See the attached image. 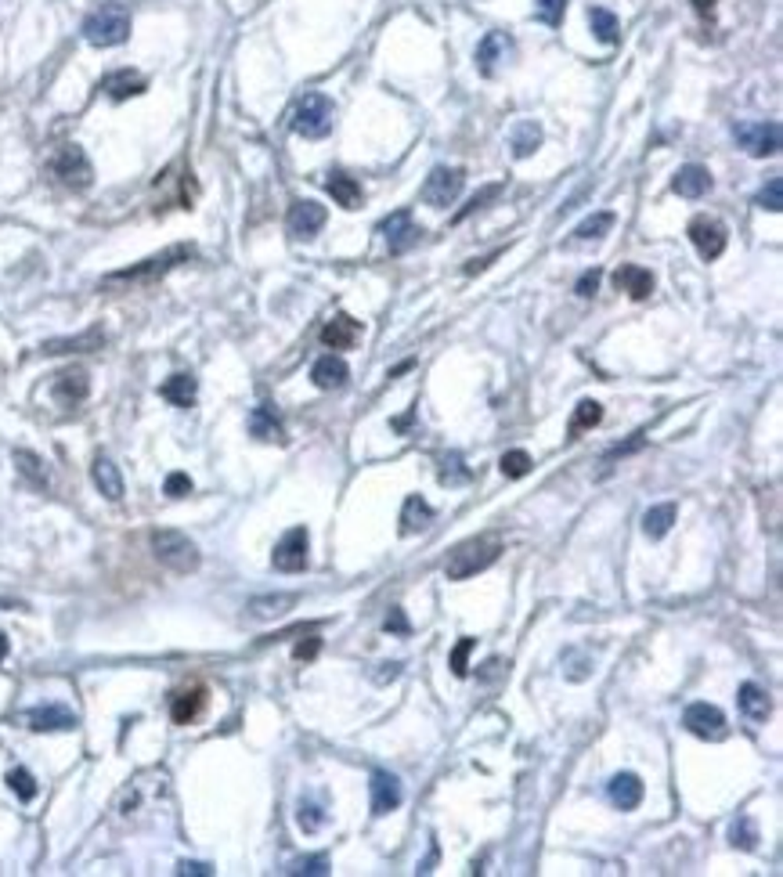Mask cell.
<instances>
[{
  "label": "cell",
  "mask_w": 783,
  "mask_h": 877,
  "mask_svg": "<svg viewBox=\"0 0 783 877\" xmlns=\"http://www.w3.org/2000/svg\"><path fill=\"white\" fill-rule=\"evenodd\" d=\"M672 524H675V506H672V502L654 506V509H646V516H643V531H646L650 538H664V534L672 531Z\"/></svg>",
  "instance_id": "35"
},
{
  "label": "cell",
  "mask_w": 783,
  "mask_h": 877,
  "mask_svg": "<svg viewBox=\"0 0 783 877\" xmlns=\"http://www.w3.org/2000/svg\"><path fill=\"white\" fill-rule=\"evenodd\" d=\"M736 704H740V711H743L751 722H765L769 711H772V701H769V694H765L758 683H743L740 694H736Z\"/></svg>",
  "instance_id": "29"
},
{
  "label": "cell",
  "mask_w": 783,
  "mask_h": 877,
  "mask_svg": "<svg viewBox=\"0 0 783 877\" xmlns=\"http://www.w3.org/2000/svg\"><path fill=\"white\" fill-rule=\"evenodd\" d=\"M33 733H58V729H76V715L62 704H40L26 715Z\"/></svg>",
  "instance_id": "18"
},
{
  "label": "cell",
  "mask_w": 783,
  "mask_h": 877,
  "mask_svg": "<svg viewBox=\"0 0 783 877\" xmlns=\"http://www.w3.org/2000/svg\"><path fill=\"white\" fill-rule=\"evenodd\" d=\"M249 434L256 441H279L286 444V426H282V416L271 408V405H256L253 416H249Z\"/></svg>",
  "instance_id": "23"
},
{
  "label": "cell",
  "mask_w": 783,
  "mask_h": 877,
  "mask_svg": "<svg viewBox=\"0 0 783 877\" xmlns=\"http://www.w3.org/2000/svg\"><path fill=\"white\" fill-rule=\"evenodd\" d=\"M333 123H336V105L325 94H304L297 102V109H293V120H289L293 134L311 138V141L325 138L333 130Z\"/></svg>",
  "instance_id": "4"
},
{
  "label": "cell",
  "mask_w": 783,
  "mask_h": 877,
  "mask_svg": "<svg viewBox=\"0 0 783 877\" xmlns=\"http://www.w3.org/2000/svg\"><path fill=\"white\" fill-rule=\"evenodd\" d=\"M318 650H322V640H318V636H307L304 643L293 647V658H297V661H311V658H318Z\"/></svg>",
  "instance_id": "53"
},
{
  "label": "cell",
  "mask_w": 783,
  "mask_h": 877,
  "mask_svg": "<svg viewBox=\"0 0 783 877\" xmlns=\"http://www.w3.org/2000/svg\"><path fill=\"white\" fill-rule=\"evenodd\" d=\"M102 91H105L112 102H127V98L145 94V91H148V80H145L141 73H134V69H120V73H109V76L102 80Z\"/></svg>",
  "instance_id": "21"
},
{
  "label": "cell",
  "mask_w": 783,
  "mask_h": 877,
  "mask_svg": "<svg viewBox=\"0 0 783 877\" xmlns=\"http://www.w3.org/2000/svg\"><path fill=\"white\" fill-rule=\"evenodd\" d=\"M494 256H502V249H498V253H491V256H480V260H469V264H466V274H476V271H484V267H487V264H491Z\"/></svg>",
  "instance_id": "56"
},
{
  "label": "cell",
  "mask_w": 783,
  "mask_h": 877,
  "mask_svg": "<svg viewBox=\"0 0 783 877\" xmlns=\"http://www.w3.org/2000/svg\"><path fill=\"white\" fill-rule=\"evenodd\" d=\"M672 192L682 195V199H700V195H707V192H711V170L700 166V163H686V166H679V174H675V181H672Z\"/></svg>",
  "instance_id": "19"
},
{
  "label": "cell",
  "mask_w": 783,
  "mask_h": 877,
  "mask_svg": "<svg viewBox=\"0 0 783 877\" xmlns=\"http://www.w3.org/2000/svg\"><path fill=\"white\" fill-rule=\"evenodd\" d=\"M607 798H610L614 809L632 812V809H639V801H643V780H639L636 773H614L610 783H607Z\"/></svg>",
  "instance_id": "16"
},
{
  "label": "cell",
  "mask_w": 783,
  "mask_h": 877,
  "mask_svg": "<svg viewBox=\"0 0 783 877\" xmlns=\"http://www.w3.org/2000/svg\"><path fill=\"white\" fill-rule=\"evenodd\" d=\"M383 629H387V632H397V636H408V632H412V625H408V618H405V611H401V607H390V614H387Z\"/></svg>",
  "instance_id": "52"
},
{
  "label": "cell",
  "mask_w": 783,
  "mask_h": 877,
  "mask_svg": "<svg viewBox=\"0 0 783 877\" xmlns=\"http://www.w3.org/2000/svg\"><path fill=\"white\" fill-rule=\"evenodd\" d=\"M307 549H311L307 527H289V531L282 534V541L275 545V556H271L275 570H282V574H300V570L307 567Z\"/></svg>",
  "instance_id": "9"
},
{
  "label": "cell",
  "mask_w": 783,
  "mask_h": 877,
  "mask_svg": "<svg viewBox=\"0 0 783 877\" xmlns=\"http://www.w3.org/2000/svg\"><path fill=\"white\" fill-rule=\"evenodd\" d=\"M614 228V213L610 210H603V213H592L589 220H582L578 228H574V238L578 242H589V238H603L607 231Z\"/></svg>",
  "instance_id": "39"
},
{
  "label": "cell",
  "mask_w": 783,
  "mask_h": 877,
  "mask_svg": "<svg viewBox=\"0 0 783 877\" xmlns=\"http://www.w3.org/2000/svg\"><path fill=\"white\" fill-rule=\"evenodd\" d=\"M163 491H166L170 498H184V495L191 491V477H188V473H170L166 484H163Z\"/></svg>",
  "instance_id": "49"
},
{
  "label": "cell",
  "mask_w": 783,
  "mask_h": 877,
  "mask_svg": "<svg viewBox=\"0 0 783 877\" xmlns=\"http://www.w3.org/2000/svg\"><path fill=\"white\" fill-rule=\"evenodd\" d=\"M311 380H315V387H318V390H340V387H347L351 369H347V362H343L340 354H325V358H318V362H315Z\"/></svg>",
  "instance_id": "22"
},
{
  "label": "cell",
  "mask_w": 783,
  "mask_h": 877,
  "mask_svg": "<svg viewBox=\"0 0 783 877\" xmlns=\"http://www.w3.org/2000/svg\"><path fill=\"white\" fill-rule=\"evenodd\" d=\"M361 322L358 318H351V315H333L325 326H322V344L329 347V351H351V347H358V340H361Z\"/></svg>",
  "instance_id": "15"
},
{
  "label": "cell",
  "mask_w": 783,
  "mask_h": 877,
  "mask_svg": "<svg viewBox=\"0 0 783 877\" xmlns=\"http://www.w3.org/2000/svg\"><path fill=\"white\" fill-rule=\"evenodd\" d=\"M4 658H8V636L0 632V661H4Z\"/></svg>",
  "instance_id": "58"
},
{
  "label": "cell",
  "mask_w": 783,
  "mask_h": 877,
  "mask_svg": "<svg viewBox=\"0 0 783 877\" xmlns=\"http://www.w3.org/2000/svg\"><path fill=\"white\" fill-rule=\"evenodd\" d=\"M600 419H603V405H600V401H582V405L574 408V416H571V437H578V434L600 426Z\"/></svg>",
  "instance_id": "38"
},
{
  "label": "cell",
  "mask_w": 783,
  "mask_h": 877,
  "mask_svg": "<svg viewBox=\"0 0 783 877\" xmlns=\"http://www.w3.org/2000/svg\"><path fill=\"white\" fill-rule=\"evenodd\" d=\"M729 841L736 845V848H743V852H754L758 848V827H754V819L743 812V816H736L733 823H729Z\"/></svg>",
  "instance_id": "36"
},
{
  "label": "cell",
  "mask_w": 783,
  "mask_h": 877,
  "mask_svg": "<svg viewBox=\"0 0 783 877\" xmlns=\"http://www.w3.org/2000/svg\"><path fill=\"white\" fill-rule=\"evenodd\" d=\"M8 787H12L22 801H33V798H37V780H33V773H26V769H12V773H8Z\"/></svg>",
  "instance_id": "44"
},
{
  "label": "cell",
  "mask_w": 783,
  "mask_h": 877,
  "mask_svg": "<svg viewBox=\"0 0 783 877\" xmlns=\"http://www.w3.org/2000/svg\"><path fill=\"white\" fill-rule=\"evenodd\" d=\"M589 26H592V33H596L600 44H618V40H621V22H618V15L607 12V8H592V12H589Z\"/></svg>",
  "instance_id": "32"
},
{
  "label": "cell",
  "mask_w": 783,
  "mask_h": 877,
  "mask_svg": "<svg viewBox=\"0 0 783 877\" xmlns=\"http://www.w3.org/2000/svg\"><path fill=\"white\" fill-rule=\"evenodd\" d=\"M531 455L524 452V448H512V452H505L502 459H498V470H502V477H509V480H520V477H528L531 473Z\"/></svg>",
  "instance_id": "37"
},
{
  "label": "cell",
  "mask_w": 783,
  "mask_h": 877,
  "mask_svg": "<svg viewBox=\"0 0 783 877\" xmlns=\"http://www.w3.org/2000/svg\"><path fill=\"white\" fill-rule=\"evenodd\" d=\"M177 873H181V877H209L213 866H209V863H188V859H184V863H177Z\"/></svg>",
  "instance_id": "54"
},
{
  "label": "cell",
  "mask_w": 783,
  "mask_h": 877,
  "mask_svg": "<svg viewBox=\"0 0 783 877\" xmlns=\"http://www.w3.org/2000/svg\"><path fill=\"white\" fill-rule=\"evenodd\" d=\"M191 256H195V246H170V249H163V253H156V256H148V260H141L134 267L105 274V285H116V282H156L170 267H177L181 260H191Z\"/></svg>",
  "instance_id": "5"
},
{
  "label": "cell",
  "mask_w": 783,
  "mask_h": 877,
  "mask_svg": "<svg viewBox=\"0 0 783 877\" xmlns=\"http://www.w3.org/2000/svg\"><path fill=\"white\" fill-rule=\"evenodd\" d=\"M600 278H603V271H600V267H592V271H585V274L578 278V285H574V292H578V297H592V292L600 289Z\"/></svg>",
  "instance_id": "51"
},
{
  "label": "cell",
  "mask_w": 783,
  "mask_h": 877,
  "mask_svg": "<svg viewBox=\"0 0 783 877\" xmlns=\"http://www.w3.org/2000/svg\"><path fill=\"white\" fill-rule=\"evenodd\" d=\"M502 192H505V184H502V181H494V184H484V188H480V192H476V195H473V199H469V202H466V206L458 210V213H455V224H458V220H466V217H473V213H480V210H484V206H487L491 199H498Z\"/></svg>",
  "instance_id": "41"
},
{
  "label": "cell",
  "mask_w": 783,
  "mask_h": 877,
  "mask_svg": "<svg viewBox=\"0 0 783 877\" xmlns=\"http://www.w3.org/2000/svg\"><path fill=\"white\" fill-rule=\"evenodd\" d=\"M105 344V329H87L84 336H73V340H48L40 351L44 354H73V351H98Z\"/></svg>",
  "instance_id": "31"
},
{
  "label": "cell",
  "mask_w": 783,
  "mask_h": 877,
  "mask_svg": "<svg viewBox=\"0 0 783 877\" xmlns=\"http://www.w3.org/2000/svg\"><path fill=\"white\" fill-rule=\"evenodd\" d=\"M202 704H206V694L202 690H184V694H177L174 697V704H170V715H174V722L177 726H188L199 711H202Z\"/></svg>",
  "instance_id": "33"
},
{
  "label": "cell",
  "mask_w": 783,
  "mask_h": 877,
  "mask_svg": "<svg viewBox=\"0 0 783 877\" xmlns=\"http://www.w3.org/2000/svg\"><path fill=\"white\" fill-rule=\"evenodd\" d=\"M462 480H469V470H466L462 455H448L440 462V484H462Z\"/></svg>",
  "instance_id": "47"
},
{
  "label": "cell",
  "mask_w": 783,
  "mask_h": 877,
  "mask_svg": "<svg viewBox=\"0 0 783 877\" xmlns=\"http://www.w3.org/2000/svg\"><path fill=\"white\" fill-rule=\"evenodd\" d=\"M15 466H19V473L26 477V480H33V488H48V470H44V462L33 455V452H15Z\"/></svg>",
  "instance_id": "40"
},
{
  "label": "cell",
  "mask_w": 783,
  "mask_h": 877,
  "mask_svg": "<svg viewBox=\"0 0 783 877\" xmlns=\"http://www.w3.org/2000/svg\"><path fill=\"white\" fill-rule=\"evenodd\" d=\"M758 206L769 210V213H779L783 210V177H769L765 188L758 192Z\"/></svg>",
  "instance_id": "42"
},
{
  "label": "cell",
  "mask_w": 783,
  "mask_h": 877,
  "mask_svg": "<svg viewBox=\"0 0 783 877\" xmlns=\"http://www.w3.org/2000/svg\"><path fill=\"white\" fill-rule=\"evenodd\" d=\"M690 242L697 246V253L704 260H718L725 253V242H729V231L722 220L715 217H693L690 220Z\"/></svg>",
  "instance_id": "11"
},
{
  "label": "cell",
  "mask_w": 783,
  "mask_h": 877,
  "mask_svg": "<svg viewBox=\"0 0 783 877\" xmlns=\"http://www.w3.org/2000/svg\"><path fill=\"white\" fill-rule=\"evenodd\" d=\"M289 873H307V877H318V873H329V859L325 855H307L300 863H293Z\"/></svg>",
  "instance_id": "48"
},
{
  "label": "cell",
  "mask_w": 783,
  "mask_h": 877,
  "mask_svg": "<svg viewBox=\"0 0 783 877\" xmlns=\"http://www.w3.org/2000/svg\"><path fill=\"white\" fill-rule=\"evenodd\" d=\"M433 524V506L419 495H408L405 498V509H401V534H415V531H426Z\"/></svg>",
  "instance_id": "28"
},
{
  "label": "cell",
  "mask_w": 783,
  "mask_h": 877,
  "mask_svg": "<svg viewBox=\"0 0 783 877\" xmlns=\"http://www.w3.org/2000/svg\"><path fill=\"white\" fill-rule=\"evenodd\" d=\"M639 444H643V434H636V437H632L628 444H618V448H610V452H607V459H618V455H628V452H636Z\"/></svg>",
  "instance_id": "55"
},
{
  "label": "cell",
  "mask_w": 783,
  "mask_h": 877,
  "mask_svg": "<svg viewBox=\"0 0 783 877\" xmlns=\"http://www.w3.org/2000/svg\"><path fill=\"white\" fill-rule=\"evenodd\" d=\"M473 647H476V640L462 636V640H458V647L451 650V672H455L458 679H466V676H469V654H473Z\"/></svg>",
  "instance_id": "46"
},
{
  "label": "cell",
  "mask_w": 783,
  "mask_h": 877,
  "mask_svg": "<svg viewBox=\"0 0 783 877\" xmlns=\"http://www.w3.org/2000/svg\"><path fill=\"white\" fill-rule=\"evenodd\" d=\"M297 607V596L293 593H282V596H256V600H249V614L253 618H279V614H286V611H293Z\"/></svg>",
  "instance_id": "34"
},
{
  "label": "cell",
  "mask_w": 783,
  "mask_h": 877,
  "mask_svg": "<svg viewBox=\"0 0 783 877\" xmlns=\"http://www.w3.org/2000/svg\"><path fill=\"white\" fill-rule=\"evenodd\" d=\"M159 394H163V401H170V405H177V408H191L195 398H199V383H195V376L177 372V376H170V380L159 387Z\"/></svg>",
  "instance_id": "27"
},
{
  "label": "cell",
  "mask_w": 783,
  "mask_h": 877,
  "mask_svg": "<svg viewBox=\"0 0 783 877\" xmlns=\"http://www.w3.org/2000/svg\"><path fill=\"white\" fill-rule=\"evenodd\" d=\"M462 184H466V170H462V166H433L419 195H423L426 206H433V210H448V206L458 199Z\"/></svg>",
  "instance_id": "6"
},
{
  "label": "cell",
  "mask_w": 783,
  "mask_h": 877,
  "mask_svg": "<svg viewBox=\"0 0 783 877\" xmlns=\"http://www.w3.org/2000/svg\"><path fill=\"white\" fill-rule=\"evenodd\" d=\"M589 665H592V661H585V658H578L574 650H571V654H564V668H567V679H574V683L589 676Z\"/></svg>",
  "instance_id": "50"
},
{
  "label": "cell",
  "mask_w": 783,
  "mask_h": 877,
  "mask_svg": "<svg viewBox=\"0 0 783 877\" xmlns=\"http://www.w3.org/2000/svg\"><path fill=\"white\" fill-rule=\"evenodd\" d=\"M325 188H329V195H333L343 210H358V206L365 202L361 184H358L354 177H347V174H329V177H325Z\"/></svg>",
  "instance_id": "30"
},
{
  "label": "cell",
  "mask_w": 783,
  "mask_h": 877,
  "mask_svg": "<svg viewBox=\"0 0 783 877\" xmlns=\"http://www.w3.org/2000/svg\"><path fill=\"white\" fill-rule=\"evenodd\" d=\"M130 37V12L123 4H102L84 19V40L91 48H120Z\"/></svg>",
  "instance_id": "2"
},
{
  "label": "cell",
  "mask_w": 783,
  "mask_h": 877,
  "mask_svg": "<svg viewBox=\"0 0 783 877\" xmlns=\"http://www.w3.org/2000/svg\"><path fill=\"white\" fill-rule=\"evenodd\" d=\"M614 285L621 292H628L632 300H646L650 292H654V274L646 267H639V264H621L614 271Z\"/></svg>",
  "instance_id": "20"
},
{
  "label": "cell",
  "mask_w": 783,
  "mask_h": 877,
  "mask_svg": "<svg viewBox=\"0 0 783 877\" xmlns=\"http://www.w3.org/2000/svg\"><path fill=\"white\" fill-rule=\"evenodd\" d=\"M297 823H300V830H304V834H315V830H322V823H325V812H322V805H318V801H300Z\"/></svg>",
  "instance_id": "43"
},
{
  "label": "cell",
  "mask_w": 783,
  "mask_h": 877,
  "mask_svg": "<svg viewBox=\"0 0 783 877\" xmlns=\"http://www.w3.org/2000/svg\"><path fill=\"white\" fill-rule=\"evenodd\" d=\"M286 224H289V235H293V238H315V235L325 228V206L315 202V199H297V202L289 206Z\"/></svg>",
  "instance_id": "13"
},
{
  "label": "cell",
  "mask_w": 783,
  "mask_h": 877,
  "mask_svg": "<svg viewBox=\"0 0 783 877\" xmlns=\"http://www.w3.org/2000/svg\"><path fill=\"white\" fill-rule=\"evenodd\" d=\"M91 477H94V488H98L109 502H120V498H123V473H120V466H116L109 455H98V459H94Z\"/></svg>",
  "instance_id": "24"
},
{
  "label": "cell",
  "mask_w": 783,
  "mask_h": 877,
  "mask_svg": "<svg viewBox=\"0 0 783 877\" xmlns=\"http://www.w3.org/2000/svg\"><path fill=\"white\" fill-rule=\"evenodd\" d=\"M152 552H156V559H159L163 567H170V570H177V574H191V570H199V563H202L199 545H195L184 531H174V527H159V531H152Z\"/></svg>",
  "instance_id": "3"
},
{
  "label": "cell",
  "mask_w": 783,
  "mask_h": 877,
  "mask_svg": "<svg viewBox=\"0 0 783 877\" xmlns=\"http://www.w3.org/2000/svg\"><path fill=\"white\" fill-rule=\"evenodd\" d=\"M682 726L693 733V737H700V740H725V733H729V726H725V715L715 708V704H707V701H697V704H690L686 708V715H682Z\"/></svg>",
  "instance_id": "10"
},
{
  "label": "cell",
  "mask_w": 783,
  "mask_h": 877,
  "mask_svg": "<svg viewBox=\"0 0 783 877\" xmlns=\"http://www.w3.org/2000/svg\"><path fill=\"white\" fill-rule=\"evenodd\" d=\"M51 170H55V177L66 188H76V192L94 181V166H91V159H87V152L80 145H62L55 152V159H51Z\"/></svg>",
  "instance_id": "7"
},
{
  "label": "cell",
  "mask_w": 783,
  "mask_h": 877,
  "mask_svg": "<svg viewBox=\"0 0 783 877\" xmlns=\"http://www.w3.org/2000/svg\"><path fill=\"white\" fill-rule=\"evenodd\" d=\"M509 55H512V40H509L505 33H487V37L476 44V69H480L484 76H494L498 66H502Z\"/></svg>",
  "instance_id": "17"
},
{
  "label": "cell",
  "mask_w": 783,
  "mask_h": 877,
  "mask_svg": "<svg viewBox=\"0 0 783 877\" xmlns=\"http://www.w3.org/2000/svg\"><path fill=\"white\" fill-rule=\"evenodd\" d=\"M564 8H567V0H535V15L553 30L564 22Z\"/></svg>",
  "instance_id": "45"
},
{
  "label": "cell",
  "mask_w": 783,
  "mask_h": 877,
  "mask_svg": "<svg viewBox=\"0 0 783 877\" xmlns=\"http://www.w3.org/2000/svg\"><path fill=\"white\" fill-rule=\"evenodd\" d=\"M690 4H693V12H697V15H711L718 0H690Z\"/></svg>",
  "instance_id": "57"
},
{
  "label": "cell",
  "mask_w": 783,
  "mask_h": 877,
  "mask_svg": "<svg viewBox=\"0 0 783 877\" xmlns=\"http://www.w3.org/2000/svg\"><path fill=\"white\" fill-rule=\"evenodd\" d=\"M733 138H736V145L747 148L754 159H765V156H776V152H779V123H772V120L736 123V127H733Z\"/></svg>",
  "instance_id": "8"
},
{
  "label": "cell",
  "mask_w": 783,
  "mask_h": 877,
  "mask_svg": "<svg viewBox=\"0 0 783 877\" xmlns=\"http://www.w3.org/2000/svg\"><path fill=\"white\" fill-rule=\"evenodd\" d=\"M379 235L387 238V249H390V253H408V249L419 242L423 228L412 220V210H397V213H390V217L379 224Z\"/></svg>",
  "instance_id": "12"
},
{
  "label": "cell",
  "mask_w": 783,
  "mask_h": 877,
  "mask_svg": "<svg viewBox=\"0 0 783 877\" xmlns=\"http://www.w3.org/2000/svg\"><path fill=\"white\" fill-rule=\"evenodd\" d=\"M369 791H372V816H387L401 805L405 791H401V780L387 769H376L372 780H369Z\"/></svg>",
  "instance_id": "14"
},
{
  "label": "cell",
  "mask_w": 783,
  "mask_h": 877,
  "mask_svg": "<svg viewBox=\"0 0 783 877\" xmlns=\"http://www.w3.org/2000/svg\"><path fill=\"white\" fill-rule=\"evenodd\" d=\"M87 394H91V380H87L84 369H69V372H62L55 380V398L62 405H80Z\"/></svg>",
  "instance_id": "26"
},
{
  "label": "cell",
  "mask_w": 783,
  "mask_h": 877,
  "mask_svg": "<svg viewBox=\"0 0 783 877\" xmlns=\"http://www.w3.org/2000/svg\"><path fill=\"white\" fill-rule=\"evenodd\" d=\"M538 145H542V127H538L535 120H520V123H512V130H509V148H512L516 159H528L531 152H538Z\"/></svg>",
  "instance_id": "25"
},
{
  "label": "cell",
  "mask_w": 783,
  "mask_h": 877,
  "mask_svg": "<svg viewBox=\"0 0 783 877\" xmlns=\"http://www.w3.org/2000/svg\"><path fill=\"white\" fill-rule=\"evenodd\" d=\"M498 556H502V541H498V538H491V534H484V538H469V541H462V545L451 549V556L444 559V574H448L451 581H466V577L487 570Z\"/></svg>",
  "instance_id": "1"
}]
</instances>
